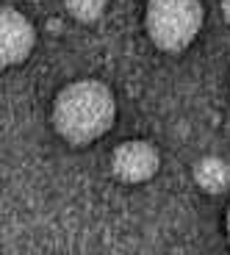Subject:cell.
<instances>
[{
  "label": "cell",
  "mask_w": 230,
  "mask_h": 255,
  "mask_svg": "<svg viewBox=\"0 0 230 255\" xmlns=\"http://www.w3.org/2000/svg\"><path fill=\"white\" fill-rule=\"evenodd\" d=\"M36 47V28L22 11L3 6L0 11V61L3 67L22 64Z\"/></svg>",
  "instance_id": "277c9868"
},
{
  "label": "cell",
  "mask_w": 230,
  "mask_h": 255,
  "mask_svg": "<svg viewBox=\"0 0 230 255\" xmlns=\"http://www.w3.org/2000/svg\"><path fill=\"white\" fill-rule=\"evenodd\" d=\"M116 120V97L109 83L81 78L61 86L53 100V128L75 147L92 144L111 130Z\"/></svg>",
  "instance_id": "6da1fadb"
},
{
  "label": "cell",
  "mask_w": 230,
  "mask_h": 255,
  "mask_svg": "<svg viewBox=\"0 0 230 255\" xmlns=\"http://www.w3.org/2000/svg\"><path fill=\"white\" fill-rule=\"evenodd\" d=\"M205 22L203 0H147L144 28L158 50L180 53L200 36Z\"/></svg>",
  "instance_id": "7a4b0ae2"
},
{
  "label": "cell",
  "mask_w": 230,
  "mask_h": 255,
  "mask_svg": "<svg viewBox=\"0 0 230 255\" xmlns=\"http://www.w3.org/2000/svg\"><path fill=\"white\" fill-rule=\"evenodd\" d=\"M192 178L205 194H222L230 189V164L219 155H203L192 166Z\"/></svg>",
  "instance_id": "5b68a950"
},
{
  "label": "cell",
  "mask_w": 230,
  "mask_h": 255,
  "mask_svg": "<svg viewBox=\"0 0 230 255\" xmlns=\"http://www.w3.org/2000/svg\"><path fill=\"white\" fill-rule=\"evenodd\" d=\"M161 166V153L158 147L147 139H128L119 141L111 153V172L122 183H147L150 178H155Z\"/></svg>",
  "instance_id": "3957f363"
},
{
  "label": "cell",
  "mask_w": 230,
  "mask_h": 255,
  "mask_svg": "<svg viewBox=\"0 0 230 255\" xmlns=\"http://www.w3.org/2000/svg\"><path fill=\"white\" fill-rule=\"evenodd\" d=\"M225 233H228V244H230V203H228V214H225Z\"/></svg>",
  "instance_id": "52a82bcc"
},
{
  "label": "cell",
  "mask_w": 230,
  "mask_h": 255,
  "mask_svg": "<svg viewBox=\"0 0 230 255\" xmlns=\"http://www.w3.org/2000/svg\"><path fill=\"white\" fill-rule=\"evenodd\" d=\"M222 17L230 22V0H222Z\"/></svg>",
  "instance_id": "ba28073f"
},
{
  "label": "cell",
  "mask_w": 230,
  "mask_h": 255,
  "mask_svg": "<svg viewBox=\"0 0 230 255\" xmlns=\"http://www.w3.org/2000/svg\"><path fill=\"white\" fill-rule=\"evenodd\" d=\"M67 6V14L78 22H97V19L106 14V6H109V0H64Z\"/></svg>",
  "instance_id": "8992f818"
}]
</instances>
